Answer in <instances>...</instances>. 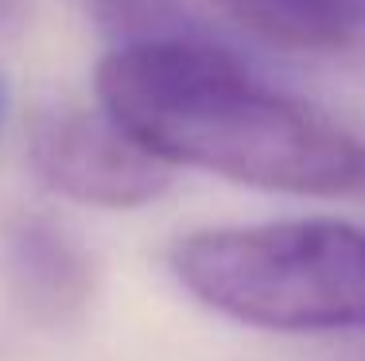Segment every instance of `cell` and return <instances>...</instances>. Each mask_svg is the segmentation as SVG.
I'll use <instances>...</instances> for the list:
<instances>
[{
  "label": "cell",
  "instance_id": "cell-7",
  "mask_svg": "<svg viewBox=\"0 0 365 361\" xmlns=\"http://www.w3.org/2000/svg\"><path fill=\"white\" fill-rule=\"evenodd\" d=\"M0 113H4V90H0Z\"/></svg>",
  "mask_w": 365,
  "mask_h": 361
},
{
  "label": "cell",
  "instance_id": "cell-1",
  "mask_svg": "<svg viewBox=\"0 0 365 361\" xmlns=\"http://www.w3.org/2000/svg\"><path fill=\"white\" fill-rule=\"evenodd\" d=\"M98 105L160 156L241 187L303 199L365 191V140L195 36L125 39L93 70Z\"/></svg>",
  "mask_w": 365,
  "mask_h": 361
},
{
  "label": "cell",
  "instance_id": "cell-4",
  "mask_svg": "<svg viewBox=\"0 0 365 361\" xmlns=\"http://www.w3.org/2000/svg\"><path fill=\"white\" fill-rule=\"evenodd\" d=\"M4 272L20 307L39 323H66L93 291V261L58 221L20 214L4 229Z\"/></svg>",
  "mask_w": 365,
  "mask_h": 361
},
{
  "label": "cell",
  "instance_id": "cell-6",
  "mask_svg": "<svg viewBox=\"0 0 365 361\" xmlns=\"http://www.w3.org/2000/svg\"><path fill=\"white\" fill-rule=\"evenodd\" d=\"M16 8H20V0H0V20H4V16H12Z\"/></svg>",
  "mask_w": 365,
  "mask_h": 361
},
{
  "label": "cell",
  "instance_id": "cell-5",
  "mask_svg": "<svg viewBox=\"0 0 365 361\" xmlns=\"http://www.w3.org/2000/svg\"><path fill=\"white\" fill-rule=\"evenodd\" d=\"M299 4H307L311 12H319V16H327V20L342 23L346 31L365 28V0H299Z\"/></svg>",
  "mask_w": 365,
  "mask_h": 361
},
{
  "label": "cell",
  "instance_id": "cell-3",
  "mask_svg": "<svg viewBox=\"0 0 365 361\" xmlns=\"http://www.w3.org/2000/svg\"><path fill=\"white\" fill-rule=\"evenodd\" d=\"M28 163L51 194L93 210H140L171 191L175 171L106 109L51 105L28 125Z\"/></svg>",
  "mask_w": 365,
  "mask_h": 361
},
{
  "label": "cell",
  "instance_id": "cell-2",
  "mask_svg": "<svg viewBox=\"0 0 365 361\" xmlns=\"http://www.w3.org/2000/svg\"><path fill=\"white\" fill-rule=\"evenodd\" d=\"M171 276L222 319L272 334L365 330V229L342 218H276L195 229Z\"/></svg>",
  "mask_w": 365,
  "mask_h": 361
}]
</instances>
